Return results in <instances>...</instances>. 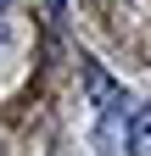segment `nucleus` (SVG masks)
<instances>
[{
	"mask_svg": "<svg viewBox=\"0 0 151 156\" xmlns=\"http://www.w3.org/2000/svg\"><path fill=\"white\" fill-rule=\"evenodd\" d=\"M0 6H6V0H0Z\"/></svg>",
	"mask_w": 151,
	"mask_h": 156,
	"instance_id": "4",
	"label": "nucleus"
},
{
	"mask_svg": "<svg viewBox=\"0 0 151 156\" xmlns=\"http://www.w3.org/2000/svg\"><path fill=\"white\" fill-rule=\"evenodd\" d=\"M123 140H129V156H151V101L129 112V123H123Z\"/></svg>",
	"mask_w": 151,
	"mask_h": 156,
	"instance_id": "2",
	"label": "nucleus"
},
{
	"mask_svg": "<svg viewBox=\"0 0 151 156\" xmlns=\"http://www.w3.org/2000/svg\"><path fill=\"white\" fill-rule=\"evenodd\" d=\"M84 89H90V106H95V112L123 117V106H129L123 84H118V78H106V67H101V62H90V56H84Z\"/></svg>",
	"mask_w": 151,
	"mask_h": 156,
	"instance_id": "1",
	"label": "nucleus"
},
{
	"mask_svg": "<svg viewBox=\"0 0 151 156\" xmlns=\"http://www.w3.org/2000/svg\"><path fill=\"white\" fill-rule=\"evenodd\" d=\"M45 6H50V11H62V0H45Z\"/></svg>",
	"mask_w": 151,
	"mask_h": 156,
	"instance_id": "3",
	"label": "nucleus"
}]
</instances>
